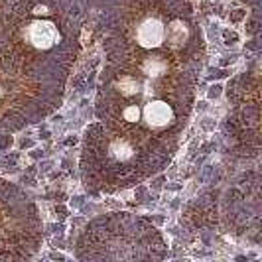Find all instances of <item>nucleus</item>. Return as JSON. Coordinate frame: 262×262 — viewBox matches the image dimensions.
Masks as SVG:
<instances>
[{
    "label": "nucleus",
    "instance_id": "1",
    "mask_svg": "<svg viewBox=\"0 0 262 262\" xmlns=\"http://www.w3.org/2000/svg\"><path fill=\"white\" fill-rule=\"evenodd\" d=\"M105 67L81 146L93 193L142 184L173 158L195 101L203 41L189 0H105Z\"/></svg>",
    "mask_w": 262,
    "mask_h": 262
},
{
    "label": "nucleus",
    "instance_id": "2",
    "mask_svg": "<svg viewBox=\"0 0 262 262\" xmlns=\"http://www.w3.org/2000/svg\"><path fill=\"white\" fill-rule=\"evenodd\" d=\"M52 0H26L0 22V148L57 103L71 34Z\"/></svg>",
    "mask_w": 262,
    "mask_h": 262
},
{
    "label": "nucleus",
    "instance_id": "3",
    "mask_svg": "<svg viewBox=\"0 0 262 262\" xmlns=\"http://www.w3.org/2000/svg\"><path fill=\"white\" fill-rule=\"evenodd\" d=\"M75 256L79 260H160L166 256V243L144 217L111 213L81 231Z\"/></svg>",
    "mask_w": 262,
    "mask_h": 262
},
{
    "label": "nucleus",
    "instance_id": "4",
    "mask_svg": "<svg viewBox=\"0 0 262 262\" xmlns=\"http://www.w3.org/2000/svg\"><path fill=\"white\" fill-rule=\"evenodd\" d=\"M41 247V217L20 185L0 180V260L34 258Z\"/></svg>",
    "mask_w": 262,
    "mask_h": 262
}]
</instances>
